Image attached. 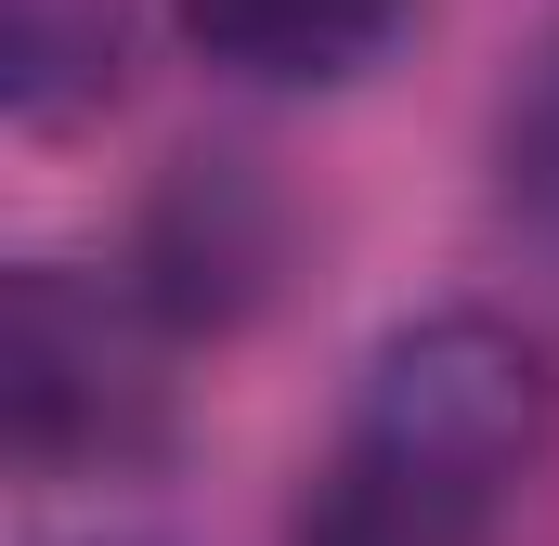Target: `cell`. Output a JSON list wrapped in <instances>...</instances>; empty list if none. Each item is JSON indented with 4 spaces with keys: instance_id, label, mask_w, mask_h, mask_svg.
I'll return each mask as SVG.
<instances>
[{
    "instance_id": "4",
    "label": "cell",
    "mask_w": 559,
    "mask_h": 546,
    "mask_svg": "<svg viewBox=\"0 0 559 546\" xmlns=\"http://www.w3.org/2000/svg\"><path fill=\"white\" fill-rule=\"evenodd\" d=\"M417 0H169V26L195 39V66L248 79V92H338L404 39Z\"/></svg>"
},
{
    "instance_id": "2",
    "label": "cell",
    "mask_w": 559,
    "mask_h": 546,
    "mask_svg": "<svg viewBox=\"0 0 559 546\" xmlns=\"http://www.w3.org/2000/svg\"><path fill=\"white\" fill-rule=\"evenodd\" d=\"M169 352L182 325L131 273L13 261L0 286V416L39 482H131L169 455Z\"/></svg>"
},
{
    "instance_id": "3",
    "label": "cell",
    "mask_w": 559,
    "mask_h": 546,
    "mask_svg": "<svg viewBox=\"0 0 559 546\" xmlns=\"http://www.w3.org/2000/svg\"><path fill=\"white\" fill-rule=\"evenodd\" d=\"M286 261V209L248 156H182L143 209V248H131V286L195 339V325H235Z\"/></svg>"
},
{
    "instance_id": "5",
    "label": "cell",
    "mask_w": 559,
    "mask_h": 546,
    "mask_svg": "<svg viewBox=\"0 0 559 546\" xmlns=\"http://www.w3.org/2000/svg\"><path fill=\"white\" fill-rule=\"evenodd\" d=\"M131 79V13L118 0H13L0 13V105L26 131H79L105 118Z\"/></svg>"
},
{
    "instance_id": "1",
    "label": "cell",
    "mask_w": 559,
    "mask_h": 546,
    "mask_svg": "<svg viewBox=\"0 0 559 546\" xmlns=\"http://www.w3.org/2000/svg\"><path fill=\"white\" fill-rule=\"evenodd\" d=\"M559 442V365L534 325L442 299L404 312L365 365L352 404L312 455V495L286 546H495L521 482Z\"/></svg>"
},
{
    "instance_id": "6",
    "label": "cell",
    "mask_w": 559,
    "mask_h": 546,
    "mask_svg": "<svg viewBox=\"0 0 559 546\" xmlns=\"http://www.w3.org/2000/svg\"><path fill=\"white\" fill-rule=\"evenodd\" d=\"M508 182L559 222V66L534 79V105H521V131H508Z\"/></svg>"
}]
</instances>
